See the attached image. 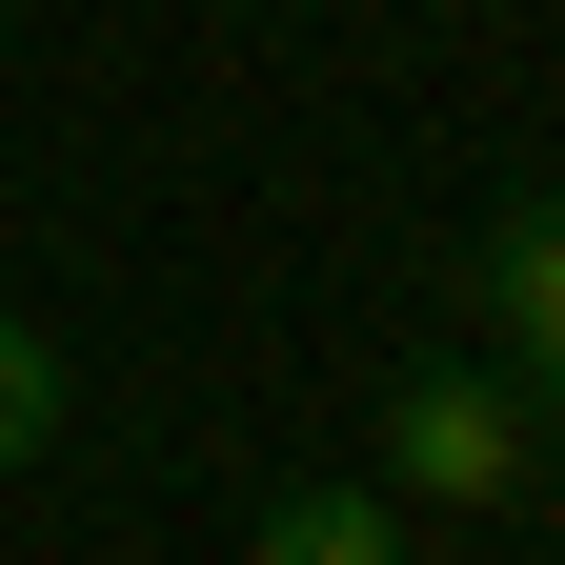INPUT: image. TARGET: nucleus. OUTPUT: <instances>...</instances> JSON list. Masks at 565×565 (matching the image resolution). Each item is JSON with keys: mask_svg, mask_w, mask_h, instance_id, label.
<instances>
[{"mask_svg": "<svg viewBox=\"0 0 565 565\" xmlns=\"http://www.w3.org/2000/svg\"><path fill=\"white\" fill-rule=\"evenodd\" d=\"M384 484H404V505H505V484H525V404L484 364H424L384 404Z\"/></svg>", "mask_w": 565, "mask_h": 565, "instance_id": "nucleus-1", "label": "nucleus"}, {"mask_svg": "<svg viewBox=\"0 0 565 565\" xmlns=\"http://www.w3.org/2000/svg\"><path fill=\"white\" fill-rule=\"evenodd\" d=\"M484 303H505V343H525V364H565V202H525V223H484Z\"/></svg>", "mask_w": 565, "mask_h": 565, "instance_id": "nucleus-2", "label": "nucleus"}, {"mask_svg": "<svg viewBox=\"0 0 565 565\" xmlns=\"http://www.w3.org/2000/svg\"><path fill=\"white\" fill-rule=\"evenodd\" d=\"M243 565H404V505L384 484H303V505H263Z\"/></svg>", "mask_w": 565, "mask_h": 565, "instance_id": "nucleus-3", "label": "nucleus"}, {"mask_svg": "<svg viewBox=\"0 0 565 565\" xmlns=\"http://www.w3.org/2000/svg\"><path fill=\"white\" fill-rule=\"evenodd\" d=\"M41 445H61V343L0 323V465H41Z\"/></svg>", "mask_w": 565, "mask_h": 565, "instance_id": "nucleus-4", "label": "nucleus"}, {"mask_svg": "<svg viewBox=\"0 0 565 565\" xmlns=\"http://www.w3.org/2000/svg\"><path fill=\"white\" fill-rule=\"evenodd\" d=\"M525 445H565V364H545V424H525Z\"/></svg>", "mask_w": 565, "mask_h": 565, "instance_id": "nucleus-5", "label": "nucleus"}]
</instances>
